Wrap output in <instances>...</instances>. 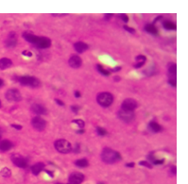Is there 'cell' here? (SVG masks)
<instances>
[{"instance_id": "cell-21", "label": "cell", "mask_w": 188, "mask_h": 184, "mask_svg": "<svg viewBox=\"0 0 188 184\" xmlns=\"http://www.w3.org/2000/svg\"><path fill=\"white\" fill-rule=\"evenodd\" d=\"M163 27L166 30H175L176 29V24L170 20H165L163 22Z\"/></svg>"}, {"instance_id": "cell-46", "label": "cell", "mask_w": 188, "mask_h": 184, "mask_svg": "<svg viewBox=\"0 0 188 184\" xmlns=\"http://www.w3.org/2000/svg\"><path fill=\"white\" fill-rule=\"evenodd\" d=\"M76 132H77L78 134H83V133H84V129H78L77 131H76Z\"/></svg>"}, {"instance_id": "cell-47", "label": "cell", "mask_w": 188, "mask_h": 184, "mask_svg": "<svg viewBox=\"0 0 188 184\" xmlns=\"http://www.w3.org/2000/svg\"><path fill=\"white\" fill-rule=\"evenodd\" d=\"M4 84H5V82H4V80L2 78H0V88H2L4 86Z\"/></svg>"}, {"instance_id": "cell-38", "label": "cell", "mask_w": 188, "mask_h": 184, "mask_svg": "<svg viewBox=\"0 0 188 184\" xmlns=\"http://www.w3.org/2000/svg\"><path fill=\"white\" fill-rule=\"evenodd\" d=\"M113 16H114L113 13H106V14H104V20L108 21V20L112 19V17H113Z\"/></svg>"}, {"instance_id": "cell-19", "label": "cell", "mask_w": 188, "mask_h": 184, "mask_svg": "<svg viewBox=\"0 0 188 184\" xmlns=\"http://www.w3.org/2000/svg\"><path fill=\"white\" fill-rule=\"evenodd\" d=\"M13 61L8 58H2L0 59V69L1 70H5V69H8V68H10L13 66Z\"/></svg>"}, {"instance_id": "cell-53", "label": "cell", "mask_w": 188, "mask_h": 184, "mask_svg": "<svg viewBox=\"0 0 188 184\" xmlns=\"http://www.w3.org/2000/svg\"><path fill=\"white\" fill-rule=\"evenodd\" d=\"M0 139H1V138H0Z\"/></svg>"}, {"instance_id": "cell-22", "label": "cell", "mask_w": 188, "mask_h": 184, "mask_svg": "<svg viewBox=\"0 0 188 184\" xmlns=\"http://www.w3.org/2000/svg\"><path fill=\"white\" fill-rule=\"evenodd\" d=\"M177 65L175 63H170L168 66V78H176Z\"/></svg>"}, {"instance_id": "cell-2", "label": "cell", "mask_w": 188, "mask_h": 184, "mask_svg": "<svg viewBox=\"0 0 188 184\" xmlns=\"http://www.w3.org/2000/svg\"><path fill=\"white\" fill-rule=\"evenodd\" d=\"M121 155L119 152L115 151L109 147H105L103 148L101 152V160L103 162L107 163V164H114V163L121 161Z\"/></svg>"}, {"instance_id": "cell-41", "label": "cell", "mask_w": 188, "mask_h": 184, "mask_svg": "<svg viewBox=\"0 0 188 184\" xmlns=\"http://www.w3.org/2000/svg\"><path fill=\"white\" fill-rule=\"evenodd\" d=\"M74 95H75V97L79 98L81 97V92H79V91H75L74 92Z\"/></svg>"}, {"instance_id": "cell-26", "label": "cell", "mask_w": 188, "mask_h": 184, "mask_svg": "<svg viewBox=\"0 0 188 184\" xmlns=\"http://www.w3.org/2000/svg\"><path fill=\"white\" fill-rule=\"evenodd\" d=\"M95 132H97V134L99 136H106L108 134L107 129L101 127H98L97 129H95Z\"/></svg>"}, {"instance_id": "cell-11", "label": "cell", "mask_w": 188, "mask_h": 184, "mask_svg": "<svg viewBox=\"0 0 188 184\" xmlns=\"http://www.w3.org/2000/svg\"><path fill=\"white\" fill-rule=\"evenodd\" d=\"M84 181V175L79 172H74L69 176L68 181L70 184H81Z\"/></svg>"}, {"instance_id": "cell-24", "label": "cell", "mask_w": 188, "mask_h": 184, "mask_svg": "<svg viewBox=\"0 0 188 184\" xmlns=\"http://www.w3.org/2000/svg\"><path fill=\"white\" fill-rule=\"evenodd\" d=\"M97 70L99 74H101L102 76H104V77H109L111 75V72L109 70L105 69L101 64H97Z\"/></svg>"}, {"instance_id": "cell-51", "label": "cell", "mask_w": 188, "mask_h": 184, "mask_svg": "<svg viewBox=\"0 0 188 184\" xmlns=\"http://www.w3.org/2000/svg\"><path fill=\"white\" fill-rule=\"evenodd\" d=\"M56 184H62V183H56ZM67 184H70V183H67Z\"/></svg>"}, {"instance_id": "cell-14", "label": "cell", "mask_w": 188, "mask_h": 184, "mask_svg": "<svg viewBox=\"0 0 188 184\" xmlns=\"http://www.w3.org/2000/svg\"><path fill=\"white\" fill-rule=\"evenodd\" d=\"M31 111L37 115H45L47 113L46 107L41 105V104H33V105L31 106Z\"/></svg>"}, {"instance_id": "cell-48", "label": "cell", "mask_w": 188, "mask_h": 184, "mask_svg": "<svg viewBox=\"0 0 188 184\" xmlns=\"http://www.w3.org/2000/svg\"><path fill=\"white\" fill-rule=\"evenodd\" d=\"M114 80L115 81H119L120 80V78L119 77H114Z\"/></svg>"}, {"instance_id": "cell-32", "label": "cell", "mask_w": 188, "mask_h": 184, "mask_svg": "<svg viewBox=\"0 0 188 184\" xmlns=\"http://www.w3.org/2000/svg\"><path fill=\"white\" fill-rule=\"evenodd\" d=\"M72 151L76 154L79 153V152H81V145H79V143H76V146L74 147H72Z\"/></svg>"}, {"instance_id": "cell-18", "label": "cell", "mask_w": 188, "mask_h": 184, "mask_svg": "<svg viewBox=\"0 0 188 184\" xmlns=\"http://www.w3.org/2000/svg\"><path fill=\"white\" fill-rule=\"evenodd\" d=\"M30 170H31V173L35 176H38L41 172L45 171V163L43 162H37L33 164L32 166L30 167Z\"/></svg>"}, {"instance_id": "cell-17", "label": "cell", "mask_w": 188, "mask_h": 184, "mask_svg": "<svg viewBox=\"0 0 188 184\" xmlns=\"http://www.w3.org/2000/svg\"><path fill=\"white\" fill-rule=\"evenodd\" d=\"M74 49L77 51L78 53L81 54V53H83V52H85L89 49V45L85 43L79 41V42H77V43H74Z\"/></svg>"}, {"instance_id": "cell-13", "label": "cell", "mask_w": 188, "mask_h": 184, "mask_svg": "<svg viewBox=\"0 0 188 184\" xmlns=\"http://www.w3.org/2000/svg\"><path fill=\"white\" fill-rule=\"evenodd\" d=\"M68 63L70 67L74 68V69H78L82 65V59L78 55H72L68 59Z\"/></svg>"}, {"instance_id": "cell-34", "label": "cell", "mask_w": 188, "mask_h": 184, "mask_svg": "<svg viewBox=\"0 0 188 184\" xmlns=\"http://www.w3.org/2000/svg\"><path fill=\"white\" fill-rule=\"evenodd\" d=\"M79 110H81V107H79V106H77V105H73V106H71V111H73L74 113H76V114H78V113H79Z\"/></svg>"}, {"instance_id": "cell-7", "label": "cell", "mask_w": 188, "mask_h": 184, "mask_svg": "<svg viewBox=\"0 0 188 184\" xmlns=\"http://www.w3.org/2000/svg\"><path fill=\"white\" fill-rule=\"evenodd\" d=\"M6 99L10 102H19L22 100V95L20 91L17 89H10L5 94Z\"/></svg>"}, {"instance_id": "cell-45", "label": "cell", "mask_w": 188, "mask_h": 184, "mask_svg": "<svg viewBox=\"0 0 188 184\" xmlns=\"http://www.w3.org/2000/svg\"><path fill=\"white\" fill-rule=\"evenodd\" d=\"M46 171V173H47L51 178H54V175H53V172H51V171H49V170H45Z\"/></svg>"}, {"instance_id": "cell-9", "label": "cell", "mask_w": 188, "mask_h": 184, "mask_svg": "<svg viewBox=\"0 0 188 184\" xmlns=\"http://www.w3.org/2000/svg\"><path fill=\"white\" fill-rule=\"evenodd\" d=\"M31 125L37 131H43L46 127V121L40 116H35L31 120Z\"/></svg>"}, {"instance_id": "cell-40", "label": "cell", "mask_w": 188, "mask_h": 184, "mask_svg": "<svg viewBox=\"0 0 188 184\" xmlns=\"http://www.w3.org/2000/svg\"><path fill=\"white\" fill-rule=\"evenodd\" d=\"M170 173L173 175V176H176V173H177V168H176V166H171L170 168Z\"/></svg>"}, {"instance_id": "cell-49", "label": "cell", "mask_w": 188, "mask_h": 184, "mask_svg": "<svg viewBox=\"0 0 188 184\" xmlns=\"http://www.w3.org/2000/svg\"><path fill=\"white\" fill-rule=\"evenodd\" d=\"M1 135H2V130H1V129H0V138H1Z\"/></svg>"}, {"instance_id": "cell-23", "label": "cell", "mask_w": 188, "mask_h": 184, "mask_svg": "<svg viewBox=\"0 0 188 184\" xmlns=\"http://www.w3.org/2000/svg\"><path fill=\"white\" fill-rule=\"evenodd\" d=\"M75 165L77 167H79V168H85L87 166H89V161L85 158L79 159V160H77V161L75 162Z\"/></svg>"}, {"instance_id": "cell-3", "label": "cell", "mask_w": 188, "mask_h": 184, "mask_svg": "<svg viewBox=\"0 0 188 184\" xmlns=\"http://www.w3.org/2000/svg\"><path fill=\"white\" fill-rule=\"evenodd\" d=\"M97 102L101 107L108 108L114 103V95L109 92H101L97 95Z\"/></svg>"}, {"instance_id": "cell-28", "label": "cell", "mask_w": 188, "mask_h": 184, "mask_svg": "<svg viewBox=\"0 0 188 184\" xmlns=\"http://www.w3.org/2000/svg\"><path fill=\"white\" fill-rule=\"evenodd\" d=\"M135 61H136V62L145 63L147 62V58H146V56H144V55H138V56H136V58H135Z\"/></svg>"}, {"instance_id": "cell-50", "label": "cell", "mask_w": 188, "mask_h": 184, "mask_svg": "<svg viewBox=\"0 0 188 184\" xmlns=\"http://www.w3.org/2000/svg\"><path fill=\"white\" fill-rule=\"evenodd\" d=\"M98 184H105V183H103V182H98Z\"/></svg>"}, {"instance_id": "cell-10", "label": "cell", "mask_w": 188, "mask_h": 184, "mask_svg": "<svg viewBox=\"0 0 188 184\" xmlns=\"http://www.w3.org/2000/svg\"><path fill=\"white\" fill-rule=\"evenodd\" d=\"M138 104L136 100H134L133 98H127L123 101L122 105H121V109L126 110V111H134L135 109H137Z\"/></svg>"}, {"instance_id": "cell-33", "label": "cell", "mask_w": 188, "mask_h": 184, "mask_svg": "<svg viewBox=\"0 0 188 184\" xmlns=\"http://www.w3.org/2000/svg\"><path fill=\"white\" fill-rule=\"evenodd\" d=\"M123 29H125L126 31H128L129 33H130V34H134L135 33V29H133V27H129V26H123Z\"/></svg>"}, {"instance_id": "cell-20", "label": "cell", "mask_w": 188, "mask_h": 184, "mask_svg": "<svg viewBox=\"0 0 188 184\" xmlns=\"http://www.w3.org/2000/svg\"><path fill=\"white\" fill-rule=\"evenodd\" d=\"M144 30H145L147 33H149L151 35H158V29H157V27H155L154 24H147V25L144 27Z\"/></svg>"}, {"instance_id": "cell-35", "label": "cell", "mask_w": 188, "mask_h": 184, "mask_svg": "<svg viewBox=\"0 0 188 184\" xmlns=\"http://www.w3.org/2000/svg\"><path fill=\"white\" fill-rule=\"evenodd\" d=\"M168 84L172 87L177 86V80H176V78H168Z\"/></svg>"}, {"instance_id": "cell-37", "label": "cell", "mask_w": 188, "mask_h": 184, "mask_svg": "<svg viewBox=\"0 0 188 184\" xmlns=\"http://www.w3.org/2000/svg\"><path fill=\"white\" fill-rule=\"evenodd\" d=\"M55 102H56V104H57V105H59V106H62V107L65 106V102H63L62 100H61V99L55 98Z\"/></svg>"}, {"instance_id": "cell-42", "label": "cell", "mask_w": 188, "mask_h": 184, "mask_svg": "<svg viewBox=\"0 0 188 184\" xmlns=\"http://www.w3.org/2000/svg\"><path fill=\"white\" fill-rule=\"evenodd\" d=\"M52 16H55V17H63V16H66V13H62V14H60V13H58V14H55V13H52L51 14Z\"/></svg>"}, {"instance_id": "cell-44", "label": "cell", "mask_w": 188, "mask_h": 184, "mask_svg": "<svg viewBox=\"0 0 188 184\" xmlns=\"http://www.w3.org/2000/svg\"><path fill=\"white\" fill-rule=\"evenodd\" d=\"M120 70H121V67L117 66V67H115V68H114V69L109 70V71H110V72H118V71H120Z\"/></svg>"}, {"instance_id": "cell-29", "label": "cell", "mask_w": 188, "mask_h": 184, "mask_svg": "<svg viewBox=\"0 0 188 184\" xmlns=\"http://www.w3.org/2000/svg\"><path fill=\"white\" fill-rule=\"evenodd\" d=\"M139 164L142 165V166H145L147 168H149V169H151V168H152V166H153L149 162H147V161H141V162H139Z\"/></svg>"}, {"instance_id": "cell-8", "label": "cell", "mask_w": 188, "mask_h": 184, "mask_svg": "<svg viewBox=\"0 0 188 184\" xmlns=\"http://www.w3.org/2000/svg\"><path fill=\"white\" fill-rule=\"evenodd\" d=\"M11 160L13 164L19 168H27V161L23 157V156L19 155L17 153H14L11 155Z\"/></svg>"}, {"instance_id": "cell-25", "label": "cell", "mask_w": 188, "mask_h": 184, "mask_svg": "<svg viewBox=\"0 0 188 184\" xmlns=\"http://www.w3.org/2000/svg\"><path fill=\"white\" fill-rule=\"evenodd\" d=\"M0 175H1L3 178H10L11 176V171L8 167H4L3 169L0 171Z\"/></svg>"}, {"instance_id": "cell-30", "label": "cell", "mask_w": 188, "mask_h": 184, "mask_svg": "<svg viewBox=\"0 0 188 184\" xmlns=\"http://www.w3.org/2000/svg\"><path fill=\"white\" fill-rule=\"evenodd\" d=\"M118 18L121 19L124 23H128V22H129V16H128V15L125 14V13H120V14H118Z\"/></svg>"}, {"instance_id": "cell-1", "label": "cell", "mask_w": 188, "mask_h": 184, "mask_svg": "<svg viewBox=\"0 0 188 184\" xmlns=\"http://www.w3.org/2000/svg\"><path fill=\"white\" fill-rule=\"evenodd\" d=\"M23 38L27 43H32L36 47L40 49H46L51 46V40L47 37H42V36H36L30 32H24Z\"/></svg>"}, {"instance_id": "cell-5", "label": "cell", "mask_w": 188, "mask_h": 184, "mask_svg": "<svg viewBox=\"0 0 188 184\" xmlns=\"http://www.w3.org/2000/svg\"><path fill=\"white\" fill-rule=\"evenodd\" d=\"M18 81L23 86L31 88H37L41 84L39 79L35 77H32V76H22V77L18 78Z\"/></svg>"}, {"instance_id": "cell-6", "label": "cell", "mask_w": 188, "mask_h": 184, "mask_svg": "<svg viewBox=\"0 0 188 184\" xmlns=\"http://www.w3.org/2000/svg\"><path fill=\"white\" fill-rule=\"evenodd\" d=\"M117 117L121 120V121L125 122V123H130L135 119V114H134V111H126V110L121 109L120 111H118Z\"/></svg>"}, {"instance_id": "cell-4", "label": "cell", "mask_w": 188, "mask_h": 184, "mask_svg": "<svg viewBox=\"0 0 188 184\" xmlns=\"http://www.w3.org/2000/svg\"><path fill=\"white\" fill-rule=\"evenodd\" d=\"M55 149L61 154H68L72 152V145L65 139H59L54 143Z\"/></svg>"}, {"instance_id": "cell-52", "label": "cell", "mask_w": 188, "mask_h": 184, "mask_svg": "<svg viewBox=\"0 0 188 184\" xmlns=\"http://www.w3.org/2000/svg\"><path fill=\"white\" fill-rule=\"evenodd\" d=\"M0 107H1V100H0Z\"/></svg>"}, {"instance_id": "cell-36", "label": "cell", "mask_w": 188, "mask_h": 184, "mask_svg": "<svg viewBox=\"0 0 188 184\" xmlns=\"http://www.w3.org/2000/svg\"><path fill=\"white\" fill-rule=\"evenodd\" d=\"M22 55L26 56V57H29V58H31V57L33 56L32 52H30V51H29V50H24V51L22 52Z\"/></svg>"}, {"instance_id": "cell-39", "label": "cell", "mask_w": 188, "mask_h": 184, "mask_svg": "<svg viewBox=\"0 0 188 184\" xmlns=\"http://www.w3.org/2000/svg\"><path fill=\"white\" fill-rule=\"evenodd\" d=\"M11 127H13V129H17V130L22 129V126L18 125V124H11Z\"/></svg>"}, {"instance_id": "cell-12", "label": "cell", "mask_w": 188, "mask_h": 184, "mask_svg": "<svg viewBox=\"0 0 188 184\" xmlns=\"http://www.w3.org/2000/svg\"><path fill=\"white\" fill-rule=\"evenodd\" d=\"M5 46L8 48H13V47L16 46L17 45V38H16V34L14 32H11L9 36L7 37L5 40Z\"/></svg>"}, {"instance_id": "cell-16", "label": "cell", "mask_w": 188, "mask_h": 184, "mask_svg": "<svg viewBox=\"0 0 188 184\" xmlns=\"http://www.w3.org/2000/svg\"><path fill=\"white\" fill-rule=\"evenodd\" d=\"M13 147V143L10 140H0V151L7 152Z\"/></svg>"}, {"instance_id": "cell-15", "label": "cell", "mask_w": 188, "mask_h": 184, "mask_svg": "<svg viewBox=\"0 0 188 184\" xmlns=\"http://www.w3.org/2000/svg\"><path fill=\"white\" fill-rule=\"evenodd\" d=\"M147 127H149V129L153 133L162 132L163 129V127L160 125V124H158L157 122H155V121H150L149 123V125H147Z\"/></svg>"}, {"instance_id": "cell-31", "label": "cell", "mask_w": 188, "mask_h": 184, "mask_svg": "<svg viewBox=\"0 0 188 184\" xmlns=\"http://www.w3.org/2000/svg\"><path fill=\"white\" fill-rule=\"evenodd\" d=\"M165 162V159H155L154 162H152V165H160V164H163Z\"/></svg>"}, {"instance_id": "cell-43", "label": "cell", "mask_w": 188, "mask_h": 184, "mask_svg": "<svg viewBox=\"0 0 188 184\" xmlns=\"http://www.w3.org/2000/svg\"><path fill=\"white\" fill-rule=\"evenodd\" d=\"M134 162H128L126 163V167H129V168H133L134 167Z\"/></svg>"}, {"instance_id": "cell-27", "label": "cell", "mask_w": 188, "mask_h": 184, "mask_svg": "<svg viewBox=\"0 0 188 184\" xmlns=\"http://www.w3.org/2000/svg\"><path fill=\"white\" fill-rule=\"evenodd\" d=\"M72 123L76 124V125H77L79 129H83L84 126H85V122L83 121L82 119H74L73 121H72Z\"/></svg>"}]
</instances>
